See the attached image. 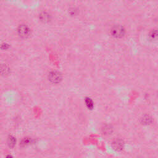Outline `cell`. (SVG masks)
Masks as SVG:
<instances>
[{"label":"cell","instance_id":"obj_1","mask_svg":"<svg viewBox=\"0 0 158 158\" xmlns=\"http://www.w3.org/2000/svg\"><path fill=\"white\" fill-rule=\"evenodd\" d=\"M18 35L23 38L29 37L30 35V29L27 25L22 24L19 26L18 29Z\"/></svg>","mask_w":158,"mask_h":158},{"label":"cell","instance_id":"obj_2","mask_svg":"<svg viewBox=\"0 0 158 158\" xmlns=\"http://www.w3.org/2000/svg\"><path fill=\"white\" fill-rule=\"evenodd\" d=\"M111 35L116 38H121L124 35L125 30L121 26H115L111 29Z\"/></svg>","mask_w":158,"mask_h":158},{"label":"cell","instance_id":"obj_3","mask_svg":"<svg viewBox=\"0 0 158 158\" xmlns=\"http://www.w3.org/2000/svg\"><path fill=\"white\" fill-rule=\"evenodd\" d=\"M48 78L49 80H50L51 82L57 83L61 82L62 80V75L61 73L56 72V71H52L51 72L48 74Z\"/></svg>","mask_w":158,"mask_h":158},{"label":"cell","instance_id":"obj_4","mask_svg":"<svg viewBox=\"0 0 158 158\" xmlns=\"http://www.w3.org/2000/svg\"><path fill=\"white\" fill-rule=\"evenodd\" d=\"M112 147L114 148V150L117 151H121L124 146L123 142L121 139H116L112 143Z\"/></svg>","mask_w":158,"mask_h":158},{"label":"cell","instance_id":"obj_5","mask_svg":"<svg viewBox=\"0 0 158 158\" xmlns=\"http://www.w3.org/2000/svg\"><path fill=\"white\" fill-rule=\"evenodd\" d=\"M39 18L43 22H48L51 20V15L47 12H42L39 16Z\"/></svg>","mask_w":158,"mask_h":158},{"label":"cell","instance_id":"obj_6","mask_svg":"<svg viewBox=\"0 0 158 158\" xmlns=\"http://www.w3.org/2000/svg\"><path fill=\"white\" fill-rule=\"evenodd\" d=\"M142 122L144 124H150L152 122V118L149 116H145L142 118Z\"/></svg>","mask_w":158,"mask_h":158},{"label":"cell","instance_id":"obj_7","mask_svg":"<svg viewBox=\"0 0 158 158\" xmlns=\"http://www.w3.org/2000/svg\"><path fill=\"white\" fill-rule=\"evenodd\" d=\"M8 145L9 147H11V148H13L14 146H15L16 145V139L14 137H9V138H8Z\"/></svg>","mask_w":158,"mask_h":158},{"label":"cell","instance_id":"obj_8","mask_svg":"<svg viewBox=\"0 0 158 158\" xmlns=\"http://www.w3.org/2000/svg\"><path fill=\"white\" fill-rule=\"evenodd\" d=\"M85 103L88 109H92L93 108V103L91 98H87L85 99Z\"/></svg>","mask_w":158,"mask_h":158},{"label":"cell","instance_id":"obj_9","mask_svg":"<svg viewBox=\"0 0 158 158\" xmlns=\"http://www.w3.org/2000/svg\"><path fill=\"white\" fill-rule=\"evenodd\" d=\"M30 143V139H28V138H25L23 140H22V145H29V143Z\"/></svg>","mask_w":158,"mask_h":158},{"label":"cell","instance_id":"obj_10","mask_svg":"<svg viewBox=\"0 0 158 158\" xmlns=\"http://www.w3.org/2000/svg\"><path fill=\"white\" fill-rule=\"evenodd\" d=\"M6 158H12V157H11V156H8Z\"/></svg>","mask_w":158,"mask_h":158}]
</instances>
